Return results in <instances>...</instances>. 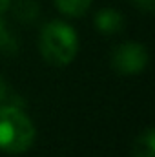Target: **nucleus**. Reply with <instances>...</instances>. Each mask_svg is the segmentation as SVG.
Masks as SVG:
<instances>
[{"label":"nucleus","instance_id":"8","mask_svg":"<svg viewBox=\"0 0 155 157\" xmlns=\"http://www.w3.org/2000/svg\"><path fill=\"white\" fill-rule=\"evenodd\" d=\"M55 4L62 13L70 17H80L82 13L88 11L91 0H55Z\"/></svg>","mask_w":155,"mask_h":157},{"label":"nucleus","instance_id":"10","mask_svg":"<svg viewBox=\"0 0 155 157\" xmlns=\"http://www.w3.org/2000/svg\"><path fill=\"white\" fill-rule=\"evenodd\" d=\"M6 97H7V86H6V82L2 80V77H0V102H2Z\"/></svg>","mask_w":155,"mask_h":157},{"label":"nucleus","instance_id":"5","mask_svg":"<svg viewBox=\"0 0 155 157\" xmlns=\"http://www.w3.org/2000/svg\"><path fill=\"white\" fill-rule=\"evenodd\" d=\"M133 157H155V132L153 128L144 130L135 144H133Z\"/></svg>","mask_w":155,"mask_h":157},{"label":"nucleus","instance_id":"2","mask_svg":"<svg viewBox=\"0 0 155 157\" xmlns=\"http://www.w3.org/2000/svg\"><path fill=\"white\" fill-rule=\"evenodd\" d=\"M35 141V126L31 119L15 106H0V150L7 154H22Z\"/></svg>","mask_w":155,"mask_h":157},{"label":"nucleus","instance_id":"6","mask_svg":"<svg viewBox=\"0 0 155 157\" xmlns=\"http://www.w3.org/2000/svg\"><path fill=\"white\" fill-rule=\"evenodd\" d=\"M40 13V7L35 0H17L15 17L22 22H33Z\"/></svg>","mask_w":155,"mask_h":157},{"label":"nucleus","instance_id":"4","mask_svg":"<svg viewBox=\"0 0 155 157\" xmlns=\"http://www.w3.org/2000/svg\"><path fill=\"white\" fill-rule=\"evenodd\" d=\"M122 26H124V18H122V15L119 11H115V9L106 7V9H100L95 15V28L99 31L106 33V35L120 31Z\"/></svg>","mask_w":155,"mask_h":157},{"label":"nucleus","instance_id":"11","mask_svg":"<svg viewBox=\"0 0 155 157\" xmlns=\"http://www.w3.org/2000/svg\"><path fill=\"white\" fill-rule=\"evenodd\" d=\"M9 7H11V0H0V15L6 13Z\"/></svg>","mask_w":155,"mask_h":157},{"label":"nucleus","instance_id":"3","mask_svg":"<svg viewBox=\"0 0 155 157\" xmlns=\"http://www.w3.org/2000/svg\"><path fill=\"white\" fill-rule=\"evenodd\" d=\"M146 64H148V51L142 44L137 42L119 44L112 53V66L124 75L139 73L146 68Z\"/></svg>","mask_w":155,"mask_h":157},{"label":"nucleus","instance_id":"7","mask_svg":"<svg viewBox=\"0 0 155 157\" xmlns=\"http://www.w3.org/2000/svg\"><path fill=\"white\" fill-rule=\"evenodd\" d=\"M17 49H18L17 37L11 33V29L7 28L6 20L0 17V53H4V55H15Z\"/></svg>","mask_w":155,"mask_h":157},{"label":"nucleus","instance_id":"1","mask_svg":"<svg viewBox=\"0 0 155 157\" xmlns=\"http://www.w3.org/2000/svg\"><path fill=\"white\" fill-rule=\"evenodd\" d=\"M40 51L53 66L70 64L78 51L77 31L62 20L47 22L40 31Z\"/></svg>","mask_w":155,"mask_h":157},{"label":"nucleus","instance_id":"9","mask_svg":"<svg viewBox=\"0 0 155 157\" xmlns=\"http://www.w3.org/2000/svg\"><path fill=\"white\" fill-rule=\"evenodd\" d=\"M131 4L142 11H153L155 0H131Z\"/></svg>","mask_w":155,"mask_h":157}]
</instances>
